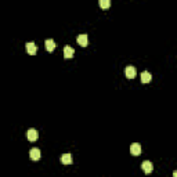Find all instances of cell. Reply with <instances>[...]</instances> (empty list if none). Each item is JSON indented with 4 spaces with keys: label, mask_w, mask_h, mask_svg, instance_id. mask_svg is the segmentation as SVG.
Returning <instances> with one entry per match:
<instances>
[{
    "label": "cell",
    "mask_w": 177,
    "mask_h": 177,
    "mask_svg": "<svg viewBox=\"0 0 177 177\" xmlns=\"http://www.w3.org/2000/svg\"><path fill=\"white\" fill-rule=\"evenodd\" d=\"M125 75H126V78H129V79H133V78H136V75H137V71H136V68H134L133 65H127L126 69H125Z\"/></svg>",
    "instance_id": "obj_1"
},
{
    "label": "cell",
    "mask_w": 177,
    "mask_h": 177,
    "mask_svg": "<svg viewBox=\"0 0 177 177\" xmlns=\"http://www.w3.org/2000/svg\"><path fill=\"white\" fill-rule=\"evenodd\" d=\"M25 47H26V51H28V54L35 55V54L37 53V46H36L35 43H32V42L26 43V44H25Z\"/></svg>",
    "instance_id": "obj_2"
},
{
    "label": "cell",
    "mask_w": 177,
    "mask_h": 177,
    "mask_svg": "<svg viewBox=\"0 0 177 177\" xmlns=\"http://www.w3.org/2000/svg\"><path fill=\"white\" fill-rule=\"evenodd\" d=\"M141 167H143V170H144V173L149 174L154 170V166H152V162H149V161H144V162L141 163Z\"/></svg>",
    "instance_id": "obj_3"
},
{
    "label": "cell",
    "mask_w": 177,
    "mask_h": 177,
    "mask_svg": "<svg viewBox=\"0 0 177 177\" xmlns=\"http://www.w3.org/2000/svg\"><path fill=\"white\" fill-rule=\"evenodd\" d=\"M76 40H78V44H80L82 47H86L87 44H89V37H87V35H84V33L79 35Z\"/></svg>",
    "instance_id": "obj_4"
},
{
    "label": "cell",
    "mask_w": 177,
    "mask_h": 177,
    "mask_svg": "<svg viewBox=\"0 0 177 177\" xmlns=\"http://www.w3.org/2000/svg\"><path fill=\"white\" fill-rule=\"evenodd\" d=\"M130 154L134 156H137L141 154V145L137 144V143H134V144L130 145Z\"/></svg>",
    "instance_id": "obj_5"
},
{
    "label": "cell",
    "mask_w": 177,
    "mask_h": 177,
    "mask_svg": "<svg viewBox=\"0 0 177 177\" xmlns=\"http://www.w3.org/2000/svg\"><path fill=\"white\" fill-rule=\"evenodd\" d=\"M29 156H31L32 161H37V159H40V149L39 148H32L31 151H29Z\"/></svg>",
    "instance_id": "obj_6"
},
{
    "label": "cell",
    "mask_w": 177,
    "mask_h": 177,
    "mask_svg": "<svg viewBox=\"0 0 177 177\" xmlns=\"http://www.w3.org/2000/svg\"><path fill=\"white\" fill-rule=\"evenodd\" d=\"M26 136H28L29 141H36L37 137H39V134H37V131L35 130V129H29L28 133H26Z\"/></svg>",
    "instance_id": "obj_7"
},
{
    "label": "cell",
    "mask_w": 177,
    "mask_h": 177,
    "mask_svg": "<svg viewBox=\"0 0 177 177\" xmlns=\"http://www.w3.org/2000/svg\"><path fill=\"white\" fill-rule=\"evenodd\" d=\"M73 54H75V50H73L72 47H69V46L64 47V57L65 58H72Z\"/></svg>",
    "instance_id": "obj_8"
},
{
    "label": "cell",
    "mask_w": 177,
    "mask_h": 177,
    "mask_svg": "<svg viewBox=\"0 0 177 177\" xmlns=\"http://www.w3.org/2000/svg\"><path fill=\"white\" fill-rule=\"evenodd\" d=\"M55 42L53 39H47L46 40V49H47V51L49 53H51V51H54V49H55Z\"/></svg>",
    "instance_id": "obj_9"
},
{
    "label": "cell",
    "mask_w": 177,
    "mask_h": 177,
    "mask_svg": "<svg viewBox=\"0 0 177 177\" xmlns=\"http://www.w3.org/2000/svg\"><path fill=\"white\" fill-rule=\"evenodd\" d=\"M61 162L64 163V165H71V163H72V156H71V154H64V155H61Z\"/></svg>",
    "instance_id": "obj_10"
},
{
    "label": "cell",
    "mask_w": 177,
    "mask_h": 177,
    "mask_svg": "<svg viewBox=\"0 0 177 177\" xmlns=\"http://www.w3.org/2000/svg\"><path fill=\"white\" fill-rule=\"evenodd\" d=\"M151 79H152V76L149 72L145 71V72L141 73V82H143V83H148V82H151Z\"/></svg>",
    "instance_id": "obj_11"
},
{
    "label": "cell",
    "mask_w": 177,
    "mask_h": 177,
    "mask_svg": "<svg viewBox=\"0 0 177 177\" xmlns=\"http://www.w3.org/2000/svg\"><path fill=\"white\" fill-rule=\"evenodd\" d=\"M100 7L101 8H108L109 6H111V1H109V0H100Z\"/></svg>",
    "instance_id": "obj_12"
},
{
    "label": "cell",
    "mask_w": 177,
    "mask_h": 177,
    "mask_svg": "<svg viewBox=\"0 0 177 177\" xmlns=\"http://www.w3.org/2000/svg\"><path fill=\"white\" fill-rule=\"evenodd\" d=\"M173 177H177V172H173Z\"/></svg>",
    "instance_id": "obj_13"
}]
</instances>
